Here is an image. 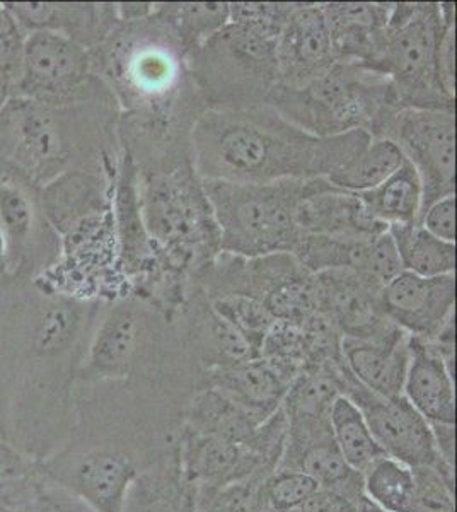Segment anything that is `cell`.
Listing matches in <instances>:
<instances>
[{"label": "cell", "instance_id": "f35d334b", "mask_svg": "<svg viewBox=\"0 0 457 512\" xmlns=\"http://www.w3.org/2000/svg\"><path fill=\"white\" fill-rule=\"evenodd\" d=\"M210 303L217 315L241 333L260 354L261 342L275 321L265 304L244 296L215 297L210 299Z\"/></svg>", "mask_w": 457, "mask_h": 512}, {"label": "cell", "instance_id": "484cf974", "mask_svg": "<svg viewBox=\"0 0 457 512\" xmlns=\"http://www.w3.org/2000/svg\"><path fill=\"white\" fill-rule=\"evenodd\" d=\"M403 396L430 424L456 425L454 371L427 342L410 337Z\"/></svg>", "mask_w": 457, "mask_h": 512}, {"label": "cell", "instance_id": "8d00e7d4", "mask_svg": "<svg viewBox=\"0 0 457 512\" xmlns=\"http://www.w3.org/2000/svg\"><path fill=\"white\" fill-rule=\"evenodd\" d=\"M48 480L40 461L0 439V512H23L40 501Z\"/></svg>", "mask_w": 457, "mask_h": 512}, {"label": "cell", "instance_id": "6da1fadb", "mask_svg": "<svg viewBox=\"0 0 457 512\" xmlns=\"http://www.w3.org/2000/svg\"><path fill=\"white\" fill-rule=\"evenodd\" d=\"M106 303L45 291L0 299V439L47 460L69 436L77 373Z\"/></svg>", "mask_w": 457, "mask_h": 512}, {"label": "cell", "instance_id": "603a6c76", "mask_svg": "<svg viewBox=\"0 0 457 512\" xmlns=\"http://www.w3.org/2000/svg\"><path fill=\"white\" fill-rule=\"evenodd\" d=\"M24 33L50 31L76 41L87 50L101 45L120 24L116 4H53L6 2Z\"/></svg>", "mask_w": 457, "mask_h": 512}, {"label": "cell", "instance_id": "c3c4849f", "mask_svg": "<svg viewBox=\"0 0 457 512\" xmlns=\"http://www.w3.org/2000/svg\"><path fill=\"white\" fill-rule=\"evenodd\" d=\"M364 501V499H362ZM362 501H355L352 497L331 492V490L318 489L306 504L299 509L301 512H360Z\"/></svg>", "mask_w": 457, "mask_h": 512}, {"label": "cell", "instance_id": "816d5d0a", "mask_svg": "<svg viewBox=\"0 0 457 512\" xmlns=\"http://www.w3.org/2000/svg\"><path fill=\"white\" fill-rule=\"evenodd\" d=\"M11 98H14V88H12L11 82L0 77V110L11 101Z\"/></svg>", "mask_w": 457, "mask_h": 512}, {"label": "cell", "instance_id": "cb8c5ba5", "mask_svg": "<svg viewBox=\"0 0 457 512\" xmlns=\"http://www.w3.org/2000/svg\"><path fill=\"white\" fill-rule=\"evenodd\" d=\"M115 175L94 169H69L48 181L40 193L41 209L58 236L87 219L110 212Z\"/></svg>", "mask_w": 457, "mask_h": 512}, {"label": "cell", "instance_id": "9c48e42d", "mask_svg": "<svg viewBox=\"0 0 457 512\" xmlns=\"http://www.w3.org/2000/svg\"><path fill=\"white\" fill-rule=\"evenodd\" d=\"M456 24L454 2H396L365 69L388 77L398 110L456 111L440 86L437 57L444 31Z\"/></svg>", "mask_w": 457, "mask_h": 512}, {"label": "cell", "instance_id": "7a4b0ae2", "mask_svg": "<svg viewBox=\"0 0 457 512\" xmlns=\"http://www.w3.org/2000/svg\"><path fill=\"white\" fill-rule=\"evenodd\" d=\"M371 140L365 132L314 137L268 105L207 110L193 130V166L202 180L229 183L328 178Z\"/></svg>", "mask_w": 457, "mask_h": 512}, {"label": "cell", "instance_id": "ee69618b", "mask_svg": "<svg viewBox=\"0 0 457 512\" xmlns=\"http://www.w3.org/2000/svg\"><path fill=\"white\" fill-rule=\"evenodd\" d=\"M26 33L9 9L0 4V77L11 82L16 94Z\"/></svg>", "mask_w": 457, "mask_h": 512}, {"label": "cell", "instance_id": "11a10c76", "mask_svg": "<svg viewBox=\"0 0 457 512\" xmlns=\"http://www.w3.org/2000/svg\"><path fill=\"white\" fill-rule=\"evenodd\" d=\"M292 512H301V511H292Z\"/></svg>", "mask_w": 457, "mask_h": 512}, {"label": "cell", "instance_id": "52a82bcc", "mask_svg": "<svg viewBox=\"0 0 457 512\" xmlns=\"http://www.w3.org/2000/svg\"><path fill=\"white\" fill-rule=\"evenodd\" d=\"M139 197L161 267L200 286L220 253V231L193 163L161 175L139 173Z\"/></svg>", "mask_w": 457, "mask_h": 512}, {"label": "cell", "instance_id": "9a60e30c", "mask_svg": "<svg viewBox=\"0 0 457 512\" xmlns=\"http://www.w3.org/2000/svg\"><path fill=\"white\" fill-rule=\"evenodd\" d=\"M318 313L343 338L376 344H394L408 337L388 320L381 308V284L352 270H326L313 274Z\"/></svg>", "mask_w": 457, "mask_h": 512}, {"label": "cell", "instance_id": "f1b7e54d", "mask_svg": "<svg viewBox=\"0 0 457 512\" xmlns=\"http://www.w3.org/2000/svg\"><path fill=\"white\" fill-rule=\"evenodd\" d=\"M342 357L353 378L367 390L384 398L403 395L410 364V335L394 344L343 338Z\"/></svg>", "mask_w": 457, "mask_h": 512}, {"label": "cell", "instance_id": "b9f144b4", "mask_svg": "<svg viewBox=\"0 0 457 512\" xmlns=\"http://www.w3.org/2000/svg\"><path fill=\"white\" fill-rule=\"evenodd\" d=\"M318 489V483L306 473L285 468H277L261 483V492L275 512L299 511Z\"/></svg>", "mask_w": 457, "mask_h": 512}, {"label": "cell", "instance_id": "60d3db41", "mask_svg": "<svg viewBox=\"0 0 457 512\" xmlns=\"http://www.w3.org/2000/svg\"><path fill=\"white\" fill-rule=\"evenodd\" d=\"M413 492L406 512H456V482L434 468H411Z\"/></svg>", "mask_w": 457, "mask_h": 512}, {"label": "cell", "instance_id": "7bdbcfd3", "mask_svg": "<svg viewBox=\"0 0 457 512\" xmlns=\"http://www.w3.org/2000/svg\"><path fill=\"white\" fill-rule=\"evenodd\" d=\"M261 483L248 480L226 487H195V512H251Z\"/></svg>", "mask_w": 457, "mask_h": 512}, {"label": "cell", "instance_id": "4fadbf2b", "mask_svg": "<svg viewBox=\"0 0 457 512\" xmlns=\"http://www.w3.org/2000/svg\"><path fill=\"white\" fill-rule=\"evenodd\" d=\"M342 395L359 408L372 436L388 458L408 468H434L447 480L456 482V468L440 458L429 420L423 419L405 396L384 398L367 390L342 364Z\"/></svg>", "mask_w": 457, "mask_h": 512}, {"label": "cell", "instance_id": "f5cc1de1", "mask_svg": "<svg viewBox=\"0 0 457 512\" xmlns=\"http://www.w3.org/2000/svg\"><path fill=\"white\" fill-rule=\"evenodd\" d=\"M251 512H275L273 511L272 507H270V504H268L267 499H265V495H263V492H261V487L260 494H258V499H256L255 506H253Z\"/></svg>", "mask_w": 457, "mask_h": 512}, {"label": "cell", "instance_id": "30bf717a", "mask_svg": "<svg viewBox=\"0 0 457 512\" xmlns=\"http://www.w3.org/2000/svg\"><path fill=\"white\" fill-rule=\"evenodd\" d=\"M202 181L219 224L220 251L248 258L292 255L302 236L297 226L299 205L306 198L335 188L326 178L261 185Z\"/></svg>", "mask_w": 457, "mask_h": 512}, {"label": "cell", "instance_id": "bcb514c9", "mask_svg": "<svg viewBox=\"0 0 457 512\" xmlns=\"http://www.w3.org/2000/svg\"><path fill=\"white\" fill-rule=\"evenodd\" d=\"M437 74L444 93L456 99V24L446 28L440 40Z\"/></svg>", "mask_w": 457, "mask_h": 512}, {"label": "cell", "instance_id": "8992f818", "mask_svg": "<svg viewBox=\"0 0 457 512\" xmlns=\"http://www.w3.org/2000/svg\"><path fill=\"white\" fill-rule=\"evenodd\" d=\"M89 53L94 74L108 86L120 113L152 115L198 94L185 50L154 12L118 24Z\"/></svg>", "mask_w": 457, "mask_h": 512}, {"label": "cell", "instance_id": "ffe728a7", "mask_svg": "<svg viewBox=\"0 0 457 512\" xmlns=\"http://www.w3.org/2000/svg\"><path fill=\"white\" fill-rule=\"evenodd\" d=\"M292 255L311 274L345 268L367 279L376 280L382 287L403 272L389 233L364 239H335L302 234Z\"/></svg>", "mask_w": 457, "mask_h": 512}, {"label": "cell", "instance_id": "f6af8a7d", "mask_svg": "<svg viewBox=\"0 0 457 512\" xmlns=\"http://www.w3.org/2000/svg\"><path fill=\"white\" fill-rule=\"evenodd\" d=\"M420 224L435 238L456 243V195L440 198L423 210Z\"/></svg>", "mask_w": 457, "mask_h": 512}, {"label": "cell", "instance_id": "83f0119b", "mask_svg": "<svg viewBox=\"0 0 457 512\" xmlns=\"http://www.w3.org/2000/svg\"><path fill=\"white\" fill-rule=\"evenodd\" d=\"M297 226L302 234L335 239L374 238L389 229L369 214L359 193L338 188L306 198L297 209Z\"/></svg>", "mask_w": 457, "mask_h": 512}, {"label": "cell", "instance_id": "7dc6e473", "mask_svg": "<svg viewBox=\"0 0 457 512\" xmlns=\"http://www.w3.org/2000/svg\"><path fill=\"white\" fill-rule=\"evenodd\" d=\"M23 512H96L93 507L87 506L86 502L77 499L74 495L65 490L53 487L48 483L45 494L41 495L40 501L35 506L29 507Z\"/></svg>", "mask_w": 457, "mask_h": 512}, {"label": "cell", "instance_id": "ab89813d", "mask_svg": "<svg viewBox=\"0 0 457 512\" xmlns=\"http://www.w3.org/2000/svg\"><path fill=\"white\" fill-rule=\"evenodd\" d=\"M301 2H229V23L277 41Z\"/></svg>", "mask_w": 457, "mask_h": 512}, {"label": "cell", "instance_id": "5b68a950", "mask_svg": "<svg viewBox=\"0 0 457 512\" xmlns=\"http://www.w3.org/2000/svg\"><path fill=\"white\" fill-rule=\"evenodd\" d=\"M162 461L159 444L139 425L116 417L72 422L60 448L40 461L48 483L96 512H122L130 485Z\"/></svg>", "mask_w": 457, "mask_h": 512}, {"label": "cell", "instance_id": "e575fe53", "mask_svg": "<svg viewBox=\"0 0 457 512\" xmlns=\"http://www.w3.org/2000/svg\"><path fill=\"white\" fill-rule=\"evenodd\" d=\"M403 163L405 156L393 140L372 139L369 146L335 169L326 180L343 192H369L393 176Z\"/></svg>", "mask_w": 457, "mask_h": 512}, {"label": "cell", "instance_id": "ba28073f", "mask_svg": "<svg viewBox=\"0 0 457 512\" xmlns=\"http://www.w3.org/2000/svg\"><path fill=\"white\" fill-rule=\"evenodd\" d=\"M268 106L314 137L365 132L381 139L398 113L388 77L359 64L335 62L302 88L273 89Z\"/></svg>", "mask_w": 457, "mask_h": 512}, {"label": "cell", "instance_id": "db71d44e", "mask_svg": "<svg viewBox=\"0 0 457 512\" xmlns=\"http://www.w3.org/2000/svg\"><path fill=\"white\" fill-rule=\"evenodd\" d=\"M360 512H386L379 509L376 504H372L367 497H364V501L360 504Z\"/></svg>", "mask_w": 457, "mask_h": 512}, {"label": "cell", "instance_id": "3957f363", "mask_svg": "<svg viewBox=\"0 0 457 512\" xmlns=\"http://www.w3.org/2000/svg\"><path fill=\"white\" fill-rule=\"evenodd\" d=\"M118 115L111 91L70 106L14 96L0 110V158L45 185L69 169L115 175L120 159Z\"/></svg>", "mask_w": 457, "mask_h": 512}, {"label": "cell", "instance_id": "ac0fdd59", "mask_svg": "<svg viewBox=\"0 0 457 512\" xmlns=\"http://www.w3.org/2000/svg\"><path fill=\"white\" fill-rule=\"evenodd\" d=\"M181 473L193 487H226L239 482H265L277 466L249 444L195 432H180Z\"/></svg>", "mask_w": 457, "mask_h": 512}, {"label": "cell", "instance_id": "f546056e", "mask_svg": "<svg viewBox=\"0 0 457 512\" xmlns=\"http://www.w3.org/2000/svg\"><path fill=\"white\" fill-rule=\"evenodd\" d=\"M265 420L232 402L219 390L202 386L186 403L181 429L248 443L249 437Z\"/></svg>", "mask_w": 457, "mask_h": 512}, {"label": "cell", "instance_id": "d6986e66", "mask_svg": "<svg viewBox=\"0 0 457 512\" xmlns=\"http://www.w3.org/2000/svg\"><path fill=\"white\" fill-rule=\"evenodd\" d=\"M171 323L186 354L203 373L260 357L241 333L217 315L200 286L188 292Z\"/></svg>", "mask_w": 457, "mask_h": 512}, {"label": "cell", "instance_id": "4dcf8cb0", "mask_svg": "<svg viewBox=\"0 0 457 512\" xmlns=\"http://www.w3.org/2000/svg\"><path fill=\"white\" fill-rule=\"evenodd\" d=\"M122 512H195V487L181 473L180 451L130 485Z\"/></svg>", "mask_w": 457, "mask_h": 512}, {"label": "cell", "instance_id": "74e56055", "mask_svg": "<svg viewBox=\"0 0 457 512\" xmlns=\"http://www.w3.org/2000/svg\"><path fill=\"white\" fill-rule=\"evenodd\" d=\"M364 477V495L386 512H406L413 492V472L393 458H382Z\"/></svg>", "mask_w": 457, "mask_h": 512}, {"label": "cell", "instance_id": "7c38bea8", "mask_svg": "<svg viewBox=\"0 0 457 512\" xmlns=\"http://www.w3.org/2000/svg\"><path fill=\"white\" fill-rule=\"evenodd\" d=\"M87 48L50 31L28 33L16 94L41 105L70 106L108 93ZM14 94V96H16Z\"/></svg>", "mask_w": 457, "mask_h": 512}, {"label": "cell", "instance_id": "8fae6325", "mask_svg": "<svg viewBox=\"0 0 457 512\" xmlns=\"http://www.w3.org/2000/svg\"><path fill=\"white\" fill-rule=\"evenodd\" d=\"M186 60L207 110L260 108L278 86L275 41L238 24L224 26L188 53Z\"/></svg>", "mask_w": 457, "mask_h": 512}, {"label": "cell", "instance_id": "4316f807", "mask_svg": "<svg viewBox=\"0 0 457 512\" xmlns=\"http://www.w3.org/2000/svg\"><path fill=\"white\" fill-rule=\"evenodd\" d=\"M321 11L336 62L365 65L388 26L393 2H324Z\"/></svg>", "mask_w": 457, "mask_h": 512}, {"label": "cell", "instance_id": "44dd1931", "mask_svg": "<svg viewBox=\"0 0 457 512\" xmlns=\"http://www.w3.org/2000/svg\"><path fill=\"white\" fill-rule=\"evenodd\" d=\"M278 84L302 88L335 64L321 4L301 2L275 41Z\"/></svg>", "mask_w": 457, "mask_h": 512}, {"label": "cell", "instance_id": "7402d4cb", "mask_svg": "<svg viewBox=\"0 0 457 512\" xmlns=\"http://www.w3.org/2000/svg\"><path fill=\"white\" fill-rule=\"evenodd\" d=\"M304 274L306 268L290 253L248 258L220 251L200 280V287L209 299L244 296L263 303L278 287Z\"/></svg>", "mask_w": 457, "mask_h": 512}, {"label": "cell", "instance_id": "1f68e13d", "mask_svg": "<svg viewBox=\"0 0 457 512\" xmlns=\"http://www.w3.org/2000/svg\"><path fill=\"white\" fill-rule=\"evenodd\" d=\"M403 272L420 277L456 274V243L435 238L420 222L389 226Z\"/></svg>", "mask_w": 457, "mask_h": 512}, {"label": "cell", "instance_id": "d4e9b609", "mask_svg": "<svg viewBox=\"0 0 457 512\" xmlns=\"http://www.w3.org/2000/svg\"><path fill=\"white\" fill-rule=\"evenodd\" d=\"M294 381L296 379L263 357L203 373V386L219 390L261 419H268L282 407Z\"/></svg>", "mask_w": 457, "mask_h": 512}, {"label": "cell", "instance_id": "2e32d148", "mask_svg": "<svg viewBox=\"0 0 457 512\" xmlns=\"http://www.w3.org/2000/svg\"><path fill=\"white\" fill-rule=\"evenodd\" d=\"M111 209L115 219L120 268L130 286V296H140L154 280L161 277L164 268L145 229L140 209L139 171L130 156L122 151L113 181Z\"/></svg>", "mask_w": 457, "mask_h": 512}, {"label": "cell", "instance_id": "277c9868", "mask_svg": "<svg viewBox=\"0 0 457 512\" xmlns=\"http://www.w3.org/2000/svg\"><path fill=\"white\" fill-rule=\"evenodd\" d=\"M98 383L154 384L195 395L203 371L161 311L125 296L103 306L77 373L76 384Z\"/></svg>", "mask_w": 457, "mask_h": 512}, {"label": "cell", "instance_id": "f907efd6", "mask_svg": "<svg viewBox=\"0 0 457 512\" xmlns=\"http://www.w3.org/2000/svg\"><path fill=\"white\" fill-rule=\"evenodd\" d=\"M116 9H118L120 23H132V21L149 18L154 12V4L151 2H122V4H116Z\"/></svg>", "mask_w": 457, "mask_h": 512}, {"label": "cell", "instance_id": "5bb4252c", "mask_svg": "<svg viewBox=\"0 0 457 512\" xmlns=\"http://www.w3.org/2000/svg\"><path fill=\"white\" fill-rule=\"evenodd\" d=\"M381 139L393 140L417 171L423 188L422 214L440 198L456 195V111H398Z\"/></svg>", "mask_w": 457, "mask_h": 512}, {"label": "cell", "instance_id": "e0dca14e", "mask_svg": "<svg viewBox=\"0 0 457 512\" xmlns=\"http://www.w3.org/2000/svg\"><path fill=\"white\" fill-rule=\"evenodd\" d=\"M382 313L406 335L432 342L456 318V274L420 277L401 272L381 289Z\"/></svg>", "mask_w": 457, "mask_h": 512}, {"label": "cell", "instance_id": "d590c367", "mask_svg": "<svg viewBox=\"0 0 457 512\" xmlns=\"http://www.w3.org/2000/svg\"><path fill=\"white\" fill-rule=\"evenodd\" d=\"M330 424L336 448L355 472L364 475L377 461L386 458V453L372 436L364 415L347 396L336 398L331 408Z\"/></svg>", "mask_w": 457, "mask_h": 512}, {"label": "cell", "instance_id": "d6a6232c", "mask_svg": "<svg viewBox=\"0 0 457 512\" xmlns=\"http://www.w3.org/2000/svg\"><path fill=\"white\" fill-rule=\"evenodd\" d=\"M359 197L369 214L388 227L420 222L423 205L422 181L406 159L393 176H389L388 180L374 190L359 193Z\"/></svg>", "mask_w": 457, "mask_h": 512}, {"label": "cell", "instance_id": "681fc988", "mask_svg": "<svg viewBox=\"0 0 457 512\" xmlns=\"http://www.w3.org/2000/svg\"><path fill=\"white\" fill-rule=\"evenodd\" d=\"M430 427L434 432L435 446L440 458L446 461L447 465L456 468V425L430 424Z\"/></svg>", "mask_w": 457, "mask_h": 512}, {"label": "cell", "instance_id": "836d02e7", "mask_svg": "<svg viewBox=\"0 0 457 512\" xmlns=\"http://www.w3.org/2000/svg\"><path fill=\"white\" fill-rule=\"evenodd\" d=\"M154 16L188 53L229 24V2H156Z\"/></svg>", "mask_w": 457, "mask_h": 512}]
</instances>
